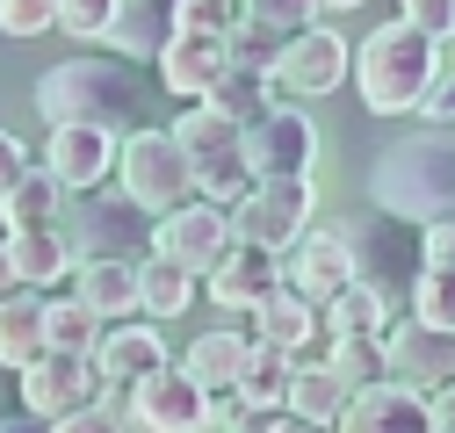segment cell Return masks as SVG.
Returning <instances> with one entry per match:
<instances>
[{"label":"cell","instance_id":"cell-1","mask_svg":"<svg viewBox=\"0 0 455 433\" xmlns=\"http://www.w3.org/2000/svg\"><path fill=\"white\" fill-rule=\"evenodd\" d=\"M434 80H441V43L419 36L405 15L355 43V94L369 116H405L434 94Z\"/></svg>","mask_w":455,"mask_h":433},{"label":"cell","instance_id":"cell-2","mask_svg":"<svg viewBox=\"0 0 455 433\" xmlns=\"http://www.w3.org/2000/svg\"><path fill=\"white\" fill-rule=\"evenodd\" d=\"M36 116L51 130H108V138H131V116H138V80L131 66L116 59H66L36 80Z\"/></svg>","mask_w":455,"mask_h":433},{"label":"cell","instance_id":"cell-3","mask_svg":"<svg viewBox=\"0 0 455 433\" xmlns=\"http://www.w3.org/2000/svg\"><path fill=\"white\" fill-rule=\"evenodd\" d=\"M369 195L383 216H412V224H448L455 216V138L427 130V138H405L376 159L369 174Z\"/></svg>","mask_w":455,"mask_h":433},{"label":"cell","instance_id":"cell-4","mask_svg":"<svg viewBox=\"0 0 455 433\" xmlns=\"http://www.w3.org/2000/svg\"><path fill=\"white\" fill-rule=\"evenodd\" d=\"M174 152L188 159V174H196V195L203 202H217V209H239V195L253 188L246 181V167H239V123H224L210 101H196V108H181L174 116Z\"/></svg>","mask_w":455,"mask_h":433},{"label":"cell","instance_id":"cell-5","mask_svg":"<svg viewBox=\"0 0 455 433\" xmlns=\"http://www.w3.org/2000/svg\"><path fill=\"white\" fill-rule=\"evenodd\" d=\"M116 181H124V202L138 216H174L181 202H196V174H188V159L174 152V138L166 130H131L124 152H116Z\"/></svg>","mask_w":455,"mask_h":433},{"label":"cell","instance_id":"cell-6","mask_svg":"<svg viewBox=\"0 0 455 433\" xmlns=\"http://www.w3.org/2000/svg\"><path fill=\"white\" fill-rule=\"evenodd\" d=\"M311 159H318V130L304 108H267L260 123L239 130L246 181H311Z\"/></svg>","mask_w":455,"mask_h":433},{"label":"cell","instance_id":"cell-7","mask_svg":"<svg viewBox=\"0 0 455 433\" xmlns=\"http://www.w3.org/2000/svg\"><path fill=\"white\" fill-rule=\"evenodd\" d=\"M311 209H318V188L311 181H253L232 209V232L246 246H267V253H290L304 232H311Z\"/></svg>","mask_w":455,"mask_h":433},{"label":"cell","instance_id":"cell-8","mask_svg":"<svg viewBox=\"0 0 455 433\" xmlns=\"http://www.w3.org/2000/svg\"><path fill=\"white\" fill-rule=\"evenodd\" d=\"M232 209H217V202H181L174 216H159L152 224V260L166 267H181V275H210V267L232 253Z\"/></svg>","mask_w":455,"mask_h":433},{"label":"cell","instance_id":"cell-9","mask_svg":"<svg viewBox=\"0 0 455 433\" xmlns=\"http://www.w3.org/2000/svg\"><path fill=\"white\" fill-rule=\"evenodd\" d=\"M101 398V375H94V354H36L22 368V412L44 419V426H59L66 412H87Z\"/></svg>","mask_w":455,"mask_h":433},{"label":"cell","instance_id":"cell-10","mask_svg":"<svg viewBox=\"0 0 455 433\" xmlns=\"http://www.w3.org/2000/svg\"><path fill=\"white\" fill-rule=\"evenodd\" d=\"M347 282H362V260H355V239H339V232H304L290 253H282V289H297L304 303H332Z\"/></svg>","mask_w":455,"mask_h":433},{"label":"cell","instance_id":"cell-11","mask_svg":"<svg viewBox=\"0 0 455 433\" xmlns=\"http://www.w3.org/2000/svg\"><path fill=\"white\" fill-rule=\"evenodd\" d=\"M383 383L434 398L441 383H455V333H434V325H390L383 333Z\"/></svg>","mask_w":455,"mask_h":433},{"label":"cell","instance_id":"cell-12","mask_svg":"<svg viewBox=\"0 0 455 433\" xmlns=\"http://www.w3.org/2000/svg\"><path fill=\"white\" fill-rule=\"evenodd\" d=\"M355 80V51L339 29H304L290 36V51H282V66H275V94H297V101H318L332 87H347Z\"/></svg>","mask_w":455,"mask_h":433},{"label":"cell","instance_id":"cell-13","mask_svg":"<svg viewBox=\"0 0 455 433\" xmlns=\"http://www.w3.org/2000/svg\"><path fill=\"white\" fill-rule=\"evenodd\" d=\"M116 152H124V138L66 123V130H51V138H44V159H36V167L59 181L66 195H87V188H101L108 174H116Z\"/></svg>","mask_w":455,"mask_h":433},{"label":"cell","instance_id":"cell-14","mask_svg":"<svg viewBox=\"0 0 455 433\" xmlns=\"http://www.w3.org/2000/svg\"><path fill=\"white\" fill-rule=\"evenodd\" d=\"M166 368V340L152 333V318H124V325H108L101 347H94V375H101V390H138L145 375Z\"/></svg>","mask_w":455,"mask_h":433},{"label":"cell","instance_id":"cell-15","mask_svg":"<svg viewBox=\"0 0 455 433\" xmlns=\"http://www.w3.org/2000/svg\"><path fill=\"white\" fill-rule=\"evenodd\" d=\"M275 289H282V253H267V246L232 239V253L210 267V303H224V311H260Z\"/></svg>","mask_w":455,"mask_h":433},{"label":"cell","instance_id":"cell-16","mask_svg":"<svg viewBox=\"0 0 455 433\" xmlns=\"http://www.w3.org/2000/svg\"><path fill=\"white\" fill-rule=\"evenodd\" d=\"M332 433H441V426H434V405L419 390L376 383V390H355V405L339 412Z\"/></svg>","mask_w":455,"mask_h":433},{"label":"cell","instance_id":"cell-17","mask_svg":"<svg viewBox=\"0 0 455 433\" xmlns=\"http://www.w3.org/2000/svg\"><path fill=\"white\" fill-rule=\"evenodd\" d=\"M224 73H232L224 36H174L159 51V80H166V94H181V101H210V87Z\"/></svg>","mask_w":455,"mask_h":433},{"label":"cell","instance_id":"cell-18","mask_svg":"<svg viewBox=\"0 0 455 433\" xmlns=\"http://www.w3.org/2000/svg\"><path fill=\"white\" fill-rule=\"evenodd\" d=\"M66 246H73V260H138V209L131 202H87Z\"/></svg>","mask_w":455,"mask_h":433},{"label":"cell","instance_id":"cell-19","mask_svg":"<svg viewBox=\"0 0 455 433\" xmlns=\"http://www.w3.org/2000/svg\"><path fill=\"white\" fill-rule=\"evenodd\" d=\"M73 296L101 318V325H124L138 311V260H80L73 267Z\"/></svg>","mask_w":455,"mask_h":433},{"label":"cell","instance_id":"cell-20","mask_svg":"<svg viewBox=\"0 0 455 433\" xmlns=\"http://www.w3.org/2000/svg\"><path fill=\"white\" fill-rule=\"evenodd\" d=\"M246 347H253V333H196V347L181 354V375L203 398H232L239 368H246Z\"/></svg>","mask_w":455,"mask_h":433},{"label":"cell","instance_id":"cell-21","mask_svg":"<svg viewBox=\"0 0 455 433\" xmlns=\"http://www.w3.org/2000/svg\"><path fill=\"white\" fill-rule=\"evenodd\" d=\"M318 325H325V340H383V333H390V296L362 275V282H347V289L318 311Z\"/></svg>","mask_w":455,"mask_h":433},{"label":"cell","instance_id":"cell-22","mask_svg":"<svg viewBox=\"0 0 455 433\" xmlns=\"http://www.w3.org/2000/svg\"><path fill=\"white\" fill-rule=\"evenodd\" d=\"M290 375H297V354H282V347H246V368H239V405L253 412V419H275L282 405H290Z\"/></svg>","mask_w":455,"mask_h":433},{"label":"cell","instance_id":"cell-23","mask_svg":"<svg viewBox=\"0 0 455 433\" xmlns=\"http://www.w3.org/2000/svg\"><path fill=\"white\" fill-rule=\"evenodd\" d=\"M325 333V325H318V303H304L297 289H275L260 311H253V340L260 347H282V354H297L304 361V347Z\"/></svg>","mask_w":455,"mask_h":433},{"label":"cell","instance_id":"cell-24","mask_svg":"<svg viewBox=\"0 0 455 433\" xmlns=\"http://www.w3.org/2000/svg\"><path fill=\"white\" fill-rule=\"evenodd\" d=\"M8 267H15V289H59V275H73V246L59 232H8Z\"/></svg>","mask_w":455,"mask_h":433},{"label":"cell","instance_id":"cell-25","mask_svg":"<svg viewBox=\"0 0 455 433\" xmlns=\"http://www.w3.org/2000/svg\"><path fill=\"white\" fill-rule=\"evenodd\" d=\"M36 354H51V340H44V296L36 289H8L0 296V368H29Z\"/></svg>","mask_w":455,"mask_h":433},{"label":"cell","instance_id":"cell-26","mask_svg":"<svg viewBox=\"0 0 455 433\" xmlns=\"http://www.w3.org/2000/svg\"><path fill=\"white\" fill-rule=\"evenodd\" d=\"M355 405V390L332 375V361H297V375H290V419H304V426H339V412Z\"/></svg>","mask_w":455,"mask_h":433},{"label":"cell","instance_id":"cell-27","mask_svg":"<svg viewBox=\"0 0 455 433\" xmlns=\"http://www.w3.org/2000/svg\"><path fill=\"white\" fill-rule=\"evenodd\" d=\"M108 43H116V59H159L174 43V0H124Z\"/></svg>","mask_w":455,"mask_h":433},{"label":"cell","instance_id":"cell-28","mask_svg":"<svg viewBox=\"0 0 455 433\" xmlns=\"http://www.w3.org/2000/svg\"><path fill=\"white\" fill-rule=\"evenodd\" d=\"M0 216H8V232H59V216H66V188L51 181L44 167H29V174L8 188Z\"/></svg>","mask_w":455,"mask_h":433},{"label":"cell","instance_id":"cell-29","mask_svg":"<svg viewBox=\"0 0 455 433\" xmlns=\"http://www.w3.org/2000/svg\"><path fill=\"white\" fill-rule=\"evenodd\" d=\"M101 333H108V325H101L80 296H44V340L59 347V354H94Z\"/></svg>","mask_w":455,"mask_h":433},{"label":"cell","instance_id":"cell-30","mask_svg":"<svg viewBox=\"0 0 455 433\" xmlns=\"http://www.w3.org/2000/svg\"><path fill=\"white\" fill-rule=\"evenodd\" d=\"M196 303V275H181V267L166 260H138V311L159 325V318H181Z\"/></svg>","mask_w":455,"mask_h":433},{"label":"cell","instance_id":"cell-31","mask_svg":"<svg viewBox=\"0 0 455 433\" xmlns=\"http://www.w3.org/2000/svg\"><path fill=\"white\" fill-rule=\"evenodd\" d=\"M210 108H217L224 123H239V130H246V123H260L267 108H275V80H260V73H239V66H232V73L210 87Z\"/></svg>","mask_w":455,"mask_h":433},{"label":"cell","instance_id":"cell-32","mask_svg":"<svg viewBox=\"0 0 455 433\" xmlns=\"http://www.w3.org/2000/svg\"><path fill=\"white\" fill-rule=\"evenodd\" d=\"M224 51H232V66H239V73L275 80V66H282V51H290V36H275V29H260V22H246V15H239V29L224 36Z\"/></svg>","mask_w":455,"mask_h":433},{"label":"cell","instance_id":"cell-33","mask_svg":"<svg viewBox=\"0 0 455 433\" xmlns=\"http://www.w3.org/2000/svg\"><path fill=\"white\" fill-rule=\"evenodd\" d=\"M325 361H332V375L347 390H376L383 383V340H332Z\"/></svg>","mask_w":455,"mask_h":433},{"label":"cell","instance_id":"cell-34","mask_svg":"<svg viewBox=\"0 0 455 433\" xmlns=\"http://www.w3.org/2000/svg\"><path fill=\"white\" fill-rule=\"evenodd\" d=\"M239 15V0H174V36H232Z\"/></svg>","mask_w":455,"mask_h":433},{"label":"cell","instance_id":"cell-35","mask_svg":"<svg viewBox=\"0 0 455 433\" xmlns=\"http://www.w3.org/2000/svg\"><path fill=\"white\" fill-rule=\"evenodd\" d=\"M246 8V22H260V29H275V36H304V29H318V0H239Z\"/></svg>","mask_w":455,"mask_h":433},{"label":"cell","instance_id":"cell-36","mask_svg":"<svg viewBox=\"0 0 455 433\" xmlns=\"http://www.w3.org/2000/svg\"><path fill=\"white\" fill-rule=\"evenodd\" d=\"M116 8H124V0H59V29H66L73 43H108Z\"/></svg>","mask_w":455,"mask_h":433},{"label":"cell","instance_id":"cell-37","mask_svg":"<svg viewBox=\"0 0 455 433\" xmlns=\"http://www.w3.org/2000/svg\"><path fill=\"white\" fill-rule=\"evenodd\" d=\"M412 318H419V325H434V333H455V275L427 267V275L412 282Z\"/></svg>","mask_w":455,"mask_h":433},{"label":"cell","instance_id":"cell-38","mask_svg":"<svg viewBox=\"0 0 455 433\" xmlns=\"http://www.w3.org/2000/svg\"><path fill=\"white\" fill-rule=\"evenodd\" d=\"M44 29H59V0H0V36H44Z\"/></svg>","mask_w":455,"mask_h":433},{"label":"cell","instance_id":"cell-39","mask_svg":"<svg viewBox=\"0 0 455 433\" xmlns=\"http://www.w3.org/2000/svg\"><path fill=\"white\" fill-rule=\"evenodd\" d=\"M405 22L419 36H434V43H448L455 36V0H405Z\"/></svg>","mask_w":455,"mask_h":433},{"label":"cell","instance_id":"cell-40","mask_svg":"<svg viewBox=\"0 0 455 433\" xmlns=\"http://www.w3.org/2000/svg\"><path fill=\"white\" fill-rule=\"evenodd\" d=\"M419 267H441V275H455V216H448V224H427V239H419Z\"/></svg>","mask_w":455,"mask_h":433},{"label":"cell","instance_id":"cell-41","mask_svg":"<svg viewBox=\"0 0 455 433\" xmlns=\"http://www.w3.org/2000/svg\"><path fill=\"white\" fill-rule=\"evenodd\" d=\"M51 433H124V419L108 412V405H87V412H66Z\"/></svg>","mask_w":455,"mask_h":433},{"label":"cell","instance_id":"cell-42","mask_svg":"<svg viewBox=\"0 0 455 433\" xmlns=\"http://www.w3.org/2000/svg\"><path fill=\"white\" fill-rule=\"evenodd\" d=\"M29 167H36V159H29V152H22V145H15L8 130H0V202H8V188H15V181H22Z\"/></svg>","mask_w":455,"mask_h":433},{"label":"cell","instance_id":"cell-43","mask_svg":"<svg viewBox=\"0 0 455 433\" xmlns=\"http://www.w3.org/2000/svg\"><path fill=\"white\" fill-rule=\"evenodd\" d=\"M419 116H427L434 130H441V123H455V73H441V80H434V94L419 101Z\"/></svg>","mask_w":455,"mask_h":433},{"label":"cell","instance_id":"cell-44","mask_svg":"<svg viewBox=\"0 0 455 433\" xmlns=\"http://www.w3.org/2000/svg\"><path fill=\"white\" fill-rule=\"evenodd\" d=\"M246 426H253V412L239 398H210V433H246Z\"/></svg>","mask_w":455,"mask_h":433},{"label":"cell","instance_id":"cell-45","mask_svg":"<svg viewBox=\"0 0 455 433\" xmlns=\"http://www.w3.org/2000/svg\"><path fill=\"white\" fill-rule=\"evenodd\" d=\"M427 405H434V426H441V433H455V383H441Z\"/></svg>","mask_w":455,"mask_h":433},{"label":"cell","instance_id":"cell-46","mask_svg":"<svg viewBox=\"0 0 455 433\" xmlns=\"http://www.w3.org/2000/svg\"><path fill=\"white\" fill-rule=\"evenodd\" d=\"M260 433H325V426H304V419H290V412H275Z\"/></svg>","mask_w":455,"mask_h":433},{"label":"cell","instance_id":"cell-47","mask_svg":"<svg viewBox=\"0 0 455 433\" xmlns=\"http://www.w3.org/2000/svg\"><path fill=\"white\" fill-rule=\"evenodd\" d=\"M0 433H51L44 419H29V412H15V419H0Z\"/></svg>","mask_w":455,"mask_h":433},{"label":"cell","instance_id":"cell-48","mask_svg":"<svg viewBox=\"0 0 455 433\" xmlns=\"http://www.w3.org/2000/svg\"><path fill=\"white\" fill-rule=\"evenodd\" d=\"M15 289V267H8V246H0V296Z\"/></svg>","mask_w":455,"mask_h":433},{"label":"cell","instance_id":"cell-49","mask_svg":"<svg viewBox=\"0 0 455 433\" xmlns=\"http://www.w3.org/2000/svg\"><path fill=\"white\" fill-rule=\"evenodd\" d=\"M318 8H332V15H347V8H362V0H318Z\"/></svg>","mask_w":455,"mask_h":433}]
</instances>
